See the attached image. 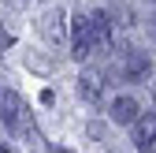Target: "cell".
<instances>
[{
	"label": "cell",
	"instance_id": "6da1fadb",
	"mask_svg": "<svg viewBox=\"0 0 156 153\" xmlns=\"http://www.w3.org/2000/svg\"><path fill=\"white\" fill-rule=\"evenodd\" d=\"M0 120L11 135H26L34 127V116H30V105L19 97L15 90H0Z\"/></svg>",
	"mask_w": 156,
	"mask_h": 153
},
{
	"label": "cell",
	"instance_id": "7a4b0ae2",
	"mask_svg": "<svg viewBox=\"0 0 156 153\" xmlns=\"http://www.w3.org/2000/svg\"><path fill=\"white\" fill-rule=\"evenodd\" d=\"M71 56H74V60H89V56H93V26H89V11L71 15Z\"/></svg>",
	"mask_w": 156,
	"mask_h": 153
},
{
	"label": "cell",
	"instance_id": "3957f363",
	"mask_svg": "<svg viewBox=\"0 0 156 153\" xmlns=\"http://www.w3.org/2000/svg\"><path fill=\"white\" fill-rule=\"evenodd\" d=\"M149 75H152V60L138 49L123 52V64L115 67V79H123V82H145Z\"/></svg>",
	"mask_w": 156,
	"mask_h": 153
},
{
	"label": "cell",
	"instance_id": "277c9868",
	"mask_svg": "<svg viewBox=\"0 0 156 153\" xmlns=\"http://www.w3.org/2000/svg\"><path fill=\"white\" fill-rule=\"evenodd\" d=\"M89 26H93V52H97V56H108V52L115 49L108 11H89Z\"/></svg>",
	"mask_w": 156,
	"mask_h": 153
},
{
	"label": "cell",
	"instance_id": "5b68a950",
	"mask_svg": "<svg viewBox=\"0 0 156 153\" xmlns=\"http://www.w3.org/2000/svg\"><path fill=\"white\" fill-rule=\"evenodd\" d=\"M41 34L48 45H63L67 41V11L63 8H48L41 15Z\"/></svg>",
	"mask_w": 156,
	"mask_h": 153
},
{
	"label": "cell",
	"instance_id": "8992f818",
	"mask_svg": "<svg viewBox=\"0 0 156 153\" xmlns=\"http://www.w3.org/2000/svg\"><path fill=\"white\" fill-rule=\"evenodd\" d=\"M78 97L89 101V105H97V101L104 97V75H97V71H82V75H78Z\"/></svg>",
	"mask_w": 156,
	"mask_h": 153
},
{
	"label": "cell",
	"instance_id": "52a82bcc",
	"mask_svg": "<svg viewBox=\"0 0 156 153\" xmlns=\"http://www.w3.org/2000/svg\"><path fill=\"white\" fill-rule=\"evenodd\" d=\"M134 142H138L141 153H152V142H156V112L138 116V123H134Z\"/></svg>",
	"mask_w": 156,
	"mask_h": 153
},
{
	"label": "cell",
	"instance_id": "ba28073f",
	"mask_svg": "<svg viewBox=\"0 0 156 153\" xmlns=\"http://www.w3.org/2000/svg\"><path fill=\"white\" fill-rule=\"evenodd\" d=\"M108 116H112V123L126 127V123H138L141 108H138V101H134V97H115V101H112V108H108Z\"/></svg>",
	"mask_w": 156,
	"mask_h": 153
},
{
	"label": "cell",
	"instance_id": "9c48e42d",
	"mask_svg": "<svg viewBox=\"0 0 156 153\" xmlns=\"http://www.w3.org/2000/svg\"><path fill=\"white\" fill-rule=\"evenodd\" d=\"M149 34H152V37H156V15H152V19H149Z\"/></svg>",
	"mask_w": 156,
	"mask_h": 153
},
{
	"label": "cell",
	"instance_id": "30bf717a",
	"mask_svg": "<svg viewBox=\"0 0 156 153\" xmlns=\"http://www.w3.org/2000/svg\"><path fill=\"white\" fill-rule=\"evenodd\" d=\"M52 153H74V149H67V146H56V149H52Z\"/></svg>",
	"mask_w": 156,
	"mask_h": 153
},
{
	"label": "cell",
	"instance_id": "8fae6325",
	"mask_svg": "<svg viewBox=\"0 0 156 153\" xmlns=\"http://www.w3.org/2000/svg\"><path fill=\"white\" fill-rule=\"evenodd\" d=\"M152 4H156V0H152Z\"/></svg>",
	"mask_w": 156,
	"mask_h": 153
}]
</instances>
